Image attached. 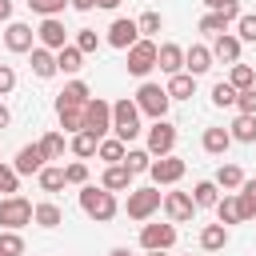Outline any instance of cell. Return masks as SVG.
<instances>
[{"label":"cell","mask_w":256,"mask_h":256,"mask_svg":"<svg viewBox=\"0 0 256 256\" xmlns=\"http://www.w3.org/2000/svg\"><path fill=\"white\" fill-rule=\"evenodd\" d=\"M36 32L28 28V24H20V20H8V28H4V48L8 52H32L36 44Z\"/></svg>","instance_id":"cell-13"},{"label":"cell","mask_w":256,"mask_h":256,"mask_svg":"<svg viewBox=\"0 0 256 256\" xmlns=\"http://www.w3.org/2000/svg\"><path fill=\"white\" fill-rule=\"evenodd\" d=\"M108 256H136V252H132V248H112Z\"/></svg>","instance_id":"cell-55"},{"label":"cell","mask_w":256,"mask_h":256,"mask_svg":"<svg viewBox=\"0 0 256 256\" xmlns=\"http://www.w3.org/2000/svg\"><path fill=\"white\" fill-rule=\"evenodd\" d=\"M112 132H116L124 144H132V140L144 132V128H140V108H136V100L124 96V100L112 104Z\"/></svg>","instance_id":"cell-2"},{"label":"cell","mask_w":256,"mask_h":256,"mask_svg":"<svg viewBox=\"0 0 256 256\" xmlns=\"http://www.w3.org/2000/svg\"><path fill=\"white\" fill-rule=\"evenodd\" d=\"M164 212H168L172 224H184V220H192L196 200H192L188 192H164Z\"/></svg>","instance_id":"cell-15"},{"label":"cell","mask_w":256,"mask_h":256,"mask_svg":"<svg viewBox=\"0 0 256 256\" xmlns=\"http://www.w3.org/2000/svg\"><path fill=\"white\" fill-rule=\"evenodd\" d=\"M12 20V0H0V24Z\"/></svg>","instance_id":"cell-51"},{"label":"cell","mask_w":256,"mask_h":256,"mask_svg":"<svg viewBox=\"0 0 256 256\" xmlns=\"http://www.w3.org/2000/svg\"><path fill=\"white\" fill-rule=\"evenodd\" d=\"M236 16H228V12H204L200 16V32H208V36H220V32H228V24H232Z\"/></svg>","instance_id":"cell-33"},{"label":"cell","mask_w":256,"mask_h":256,"mask_svg":"<svg viewBox=\"0 0 256 256\" xmlns=\"http://www.w3.org/2000/svg\"><path fill=\"white\" fill-rule=\"evenodd\" d=\"M124 164H128L132 176H136V172H148V168H152V152H148V148H128Z\"/></svg>","instance_id":"cell-39"},{"label":"cell","mask_w":256,"mask_h":256,"mask_svg":"<svg viewBox=\"0 0 256 256\" xmlns=\"http://www.w3.org/2000/svg\"><path fill=\"white\" fill-rule=\"evenodd\" d=\"M172 148H176V124L152 120V128H148V152L152 156H168Z\"/></svg>","instance_id":"cell-10"},{"label":"cell","mask_w":256,"mask_h":256,"mask_svg":"<svg viewBox=\"0 0 256 256\" xmlns=\"http://www.w3.org/2000/svg\"><path fill=\"white\" fill-rule=\"evenodd\" d=\"M156 208H164V192L160 188H132L128 192V216L132 220H148Z\"/></svg>","instance_id":"cell-6"},{"label":"cell","mask_w":256,"mask_h":256,"mask_svg":"<svg viewBox=\"0 0 256 256\" xmlns=\"http://www.w3.org/2000/svg\"><path fill=\"white\" fill-rule=\"evenodd\" d=\"M40 148H44L48 160H60L64 156V132H44L40 136Z\"/></svg>","instance_id":"cell-41"},{"label":"cell","mask_w":256,"mask_h":256,"mask_svg":"<svg viewBox=\"0 0 256 256\" xmlns=\"http://www.w3.org/2000/svg\"><path fill=\"white\" fill-rule=\"evenodd\" d=\"M236 96H240V92H236L228 80H216V84H212V104H216V108H232Z\"/></svg>","instance_id":"cell-38"},{"label":"cell","mask_w":256,"mask_h":256,"mask_svg":"<svg viewBox=\"0 0 256 256\" xmlns=\"http://www.w3.org/2000/svg\"><path fill=\"white\" fill-rule=\"evenodd\" d=\"M184 172H188V164H184L180 156H172V152H168V156H156V160H152V168H148V176H152V184H156V188H160V184H176Z\"/></svg>","instance_id":"cell-8"},{"label":"cell","mask_w":256,"mask_h":256,"mask_svg":"<svg viewBox=\"0 0 256 256\" xmlns=\"http://www.w3.org/2000/svg\"><path fill=\"white\" fill-rule=\"evenodd\" d=\"M72 8H76V12H92V8H96V0H72Z\"/></svg>","instance_id":"cell-52"},{"label":"cell","mask_w":256,"mask_h":256,"mask_svg":"<svg viewBox=\"0 0 256 256\" xmlns=\"http://www.w3.org/2000/svg\"><path fill=\"white\" fill-rule=\"evenodd\" d=\"M56 116H60V128H64V132H84V108H76V104H56Z\"/></svg>","instance_id":"cell-27"},{"label":"cell","mask_w":256,"mask_h":256,"mask_svg":"<svg viewBox=\"0 0 256 256\" xmlns=\"http://www.w3.org/2000/svg\"><path fill=\"white\" fill-rule=\"evenodd\" d=\"M96 148H100V136H92V132H72V152H76L80 160L96 156Z\"/></svg>","instance_id":"cell-34"},{"label":"cell","mask_w":256,"mask_h":256,"mask_svg":"<svg viewBox=\"0 0 256 256\" xmlns=\"http://www.w3.org/2000/svg\"><path fill=\"white\" fill-rule=\"evenodd\" d=\"M76 48H80L84 56H88V52H96V48H100V36H96V28H80V32H76Z\"/></svg>","instance_id":"cell-46"},{"label":"cell","mask_w":256,"mask_h":256,"mask_svg":"<svg viewBox=\"0 0 256 256\" xmlns=\"http://www.w3.org/2000/svg\"><path fill=\"white\" fill-rule=\"evenodd\" d=\"M156 68L168 72V76L184 72V48H180V44H160V52H156Z\"/></svg>","instance_id":"cell-17"},{"label":"cell","mask_w":256,"mask_h":256,"mask_svg":"<svg viewBox=\"0 0 256 256\" xmlns=\"http://www.w3.org/2000/svg\"><path fill=\"white\" fill-rule=\"evenodd\" d=\"M236 108H240V112H256V88H244V92L236 96Z\"/></svg>","instance_id":"cell-50"},{"label":"cell","mask_w":256,"mask_h":256,"mask_svg":"<svg viewBox=\"0 0 256 256\" xmlns=\"http://www.w3.org/2000/svg\"><path fill=\"white\" fill-rule=\"evenodd\" d=\"M164 88H168L172 100H192V96H196V76H192V72H176V76H168Z\"/></svg>","instance_id":"cell-19"},{"label":"cell","mask_w":256,"mask_h":256,"mask_svg":"<svg viewBox=\"0 0 256 256\" xmlns=\"http://www.w3.org/2000/svg\"><path fill=\"white\" fill-rule=\"evenodd\" d=\"M16 188H20V172H16L12 164H0V192L16 196Z\"/></svg>","instance_id":"cell-43"},{"label":"cell","mask_w":256,"mask_h":256,"mask_svg":"<svg viewBox=\"0 0 256 256\" xmlns=\"http://www.w3.org/2000/svg\"><path fill=\"white\" fill-rule=\"evenodd\" d=\"M24 252V236L16 228H4L0 232V256H20Z\"/></svg>","instance_id":"cell-40"},{"label":"cell","mask_w":256,"mask_h":256,"mask_svg":"<svg viewBox=\"0 0 256 256\" xmlns=\"http://www.w3.org/2000/svg\"><path fill=\"white\" fill-rule=\"evenodd\" d=\"M236 36H240V40H248V44H256V16H252V12L236 20Z\"/></svg>","instance_id":"cell-47"},{"label":"cell","mask_w":256,"mask_h":256,"mask_svg":"<svg viewBox=\"0 0 256 256\" xmlns=\"http://www.w3.org/2000/svg\"><path fill=\"white\" fill-rule=\"evenodd\" d=\"M244 180H248V176H244V168H240V164H220V168H216V184H220L224 192L240 188Z\"/></svg>","instance_id":"cell-31"},{"label":"cell","mask_w":256,"mask_h":256,"mask_svg":"<svg viewBox=\"0 0 256 256\" xmlns=\"http://www.w3.org/2000/svg\"><path fill=\"white\" fill-rule=\"evenodd\" d=\"M236 196H240V212H244V220H256V180H244Z\"/></svg>","instance_id":"cell-37"},{"label":"cell","mask_w":256,"mask_h":256,"mask_svg":"<svg viewBox=\"0 0 256 256\" xmlns=\"http://www.w3.org/2000/svg\"><path fill=\"white\" fill-rule=\"evenodd\" d=\"M36 36H40V44L52 48V52H60V48L68 44V28L60 24V16H44L40 28H36Z\"/></svg>","instance_id":"cell-11"},{"label":"cell","mask_w":256,"mask_h":256,"mask_svg":"<svg viewBox=\"0 0 256 256\" xmlns=\"http://www.w3.org/2000/svg\"><path fill=\"white\" fill-rule=\"evenodd\" d=\"M36 180H40V188L44 192H60L68 180H64V168H52V164H44L40 172H36Z\"/></svg>","instance_id":"cell-35"},{"label":"cell","mask_w":256,"mask_h":256,"mask_svg":"<svg viewBox=\"0 0 256 256\" xmlns=\"http://www.w3.org/2000/svg\"><path fill=\"white\" fill-rule=\"evenodd\" d=\"M64 180L76 184V188H84V184H88V164H84V160H72V164L64 168Z\"/></svg>","instance_id":"cell-42"},{"label":"cell","mask_w":256,"mask_h":256,"mask_svg":"<svg viewBox=\"0 0 256 256\" xmlns=\"http://www.w3.org/2000/svg\"><path fill=\"white\" fill-rule=\"evenodd\" d=\"M136 24H140V36H156V32L164 28V16H160V12H144Z\"/></svg>","instance_id":"cell-45"},{"label":"cell","mask_w":256,"mask_h":256,"mask_svg":"<svg viewBox=\"0 0 256 256\" xmlns=\"http://www.w3.org/2000/svg\"><path fill=\"white\" fill-rule=\"evenodd\" d=\"M96 156H100L104 164H124V156H128V148H124V140H120V136H108V140H100V148H96Z\"/></svg>","instance_id":"cell-28"},{"label":"cell","mask_w":256,"mask_h":256,"mask_svg":"<svg viewBox=\"0 0 256 256\" xmlns=\"http://www.w3.org/2000/svg\"><path fill=\"white\" fill-rule=\"evenodd\" d=\"M156 52H160V44H156L152 36H140V40L128 48V64H124V68H128L132 76H148V72L156 68Z\"/></svg>","instance_id":"cell-4"},{"label":"cell","mask_w":256,"mask_h":256,"mask_svg":"<svg viewBox=\"0 0 256 256\" xmlns=\"http://www.w3.org/2000/svg\"><path fill=\"white\" fill-rule=\"evenodd\" d=\"M172 244H176V224H172V220H168V224H144V228H140V248H144V252H156V248L168 252Z\"/></svg>","instance_id":"cell-9"},{"label":"cell","mask_w":256,"mask_h":256,"mask_svg":"<svg viewBox=\"0 0 256 256\" xmlns=\"http://www.w3.org/2000/svg\"><path fill=\"white\" fill-rule=\"evenodd\" d=\"M32 220H36L40 228H56V224L64 220V212H60L52 200H44V204H36V216H32Z\"/></svg>","instance_id":"cell-36"},{"label":"cell","mask_w":256,"mask_h":256,"mask_svg":"<svg viewBox=\"0 0 256 256\" xmlns=\"http://www.w3.org/2000/svg\"><path fill=\"white\" fill-rule=\"evenodd\" d=\"M112 128V104L108 100H88L84 104V132H92V136H100L104 140V132Z\"/></svg>","instance_id":"cell-7"},{"label":"cell","mask_w":256,"mask_h":256,"mask_svg":"<svg viewBox=\"0 0 256 256\" xmlns=\"http://www.w3.org/2000/svg\"><path fill=\"white\" fill-rule=\"evenodd\" d=\"M44 160H48V156H44V148H40V140H36V144H24V148L16 152L12 168H16L20 176H36V172L44 168Z\"/></svg>","instance_id":"cell-14"},{"label":"cell","mask_w":256,"mask_h":256,"mask_svg":"<svg viewBox=\"0 0 256 256\" xmlns=\"http://www.w3.org/2000/svg\"><path fill=\"white\" fill-rule=\"evenodd\" d=\"M88 100H92V92H88V84H84V80H68V84H64V92L56 96V104H76V108H84Z\"/></svg>","instance_id":"cell-26"},{"label":"cell","mask_w":256,"mask_h":256,"mask_svg":"<svg viewBox=\"0 0 256 256\" xmlns=\"http://www.w3.org/2000/svg\"><path fill=\"white\" fill-rule=\"evenodd\" d=\"M148 256H168V252H164V248H156V252H148Z\"/></svg>","instance_id":"cell-56"},{"label":"cell","mask_w":256,"mask_h":256,"mask_svg":"<svg viewBox=\"0 0 256 256\" xmlns=\"http://www.w3.org/2000/svg\"><path fill=\"white\" fill-rule=\"evenodd\" d=\"M240 44H244L240 36L220 32V36L212 40V56H216V60H224V64H236V60H240Z\"/></svg>","instance_id":"cell-16"},{"label":"cell","mask_w":256,"mask_h":256,"mask_svg":"<svg viewBox=\"0 0 256 256\" xmlns=\"http://www.w3.org/2000/svg\"><path fill=\"white\" fill-rule=\"evenodd\" d=\"M116 4H120V0H96V8H108V12H112Z\"/></svg>","instance_id":"cell-54"},{"label":"cell","mask_w":256,"mask_h":256,"mask_svg":"<svg viewBox=\"0 0 256 256\" xmlns=\"http://www.w3.org/2000/svg\"><path fill=\"white\" fill-rule=\"evenodd\" d=\"M228 132H232V140H240V144H256V112H240Z\"/></svg>","instance_id":"cell-24"},{"label":"cell","mask_w":256,"mask_h":256,"mask_svg":"<svg viewBox=\"0 0 256 256\" xmlns=\"http://www.w3.org/2000/svg\"><path fill=\"white\" fill-rule=\"evenodd\" d=\"M8 124H12V112H8L4 104H0V128H8Z\"/></svg>","instance_id":"cell-53"},{"label":"cell","mask_w":256,"mask_h":256,"mask_svg":"<svg viewBox=\"0 0 256 256\" xmlns=\"http://www.w3.org/2000/svg\"><path fill=\"white\" fill-rule=\"evenodd\" d=\"M204 8L208 12H228V16L240 20V0H204Z\"/></svg>","instance_id":"cell-48"},{"label":"cell","mask_w":256,"mask_h":256,"mask_svg":"<svg viewBox=\"0 0 256 256\" xmlns=\"http://www.w3.org/2000/svg\"><path fill=\"white\" fill-rule=\"evenodd\" d=\"M228 84L236 88V92H244V88H256V68L252 64H232V72H228Z\"/></svg>","instance_id":"cell-30"},{"label":"cell","mask_w":256,"mask_h":256,"mask_svg":"<svg viewBox=\"0 0 256 256\" xmlns=\"http://www.w3.org/2000/svg\"><path fill=\"white\" fill-rule=\"evenodd\" d=\"M32 72H36L40 80H52V76L60 72V68H56V56H52V48H44V44H40V48H32Z\"/></svg>","instance_id":"cell-21"},{"label":"cell","mask_w":256,"mask_h":256,"mask_svg":"<svg viewBox=\"0 0 256 256\" xmlns=\"http://www.w3.org/2000/svg\"><path fill=\"white\" fill-rule=\"evenodd\" d=\"M56 68H60V72H68V76H76V72L84 68V52H80L76 44H64V48L56 52Z\"/></svg>","instance_id":"cell-25"},{"label":"cell","mask_w":256,"mask_h":256,"mask_svg":"<svg viewBox=\"0 0 256 256\" xmlns=\"http://www.w3.org/2000/svg\"><path fill=\"white\" fill-rule=\"evenodd\" d=\"M212 48H204V44H192V48H184V68L192 72V76H204L208 68H212Z\"/></svg>","instance_id":"cell-18"},{"label":"cell","mask_w":256,"mask_h":256,"mask_svg":"<svg viewBox=\"0 0 256 256\" xmlns=\"http://www.w3.org/2000/svg\"><path fill=\"white\" fill-rule=\"evenodd\" d=\"M168 104H172L168 88H160V84H152V80H144V84L136 88V108H140L144 116H152V120H164Z\"/></svg>","instance_id":"cell-3"},{"label":"cell","mask_w":256,"mask_h":256,"mask_svg":"<svg viewBox=\"0 0 256 256\" xmlns=\"http://www.w3.org/2000/svg\"><path fill=\"white\" fill-rule=\"evenodd\" d=\"M228 244V224H204L200 228V248L204 252H220Z\"/></svg>","instance_id":"cell-23"},{"label":"cell","mask_w":256,"mask_h":256,"mask_svg":"<svg viewBox=\"0 0 256 256\" xmlns=\"http://www.w3.org/2000/svg\"><path fill=\"white\" fill-rule=\"evenodd\" d=\"M32 216H36V204H28L24 196H4L0 200V228H24V224H32Z\"/></svg>","instance_id":"cell-5"},{"label":"cell","mask_w":256,"mask_h":256,"mask_svg":"<svg viewBox=\"0 0 256 256\" xmlns=\"http://www.w3.org/2000/svg\"><path fill=\"white\" fill-rule=\"evenodd\" d=\"M16 88V72H12V64H0V96H8Z\"/></svg>","instance_id":"cell-49"},{"label":"cell","mask_w":256,"mask_h":256,"mask_svg":"<svg viewBox=\"0 0 256 256\" xmlns=\"http://www.w3.org/2000/svg\"><path fill=\"white\" fill-rule=\"evenodd\" d=\"M136 40H140V24H136V20H124V16L112 20V28H108V44H112V48L128 52Z\"/></svg>","instance_id":"cell-12"},{"label":"cell","mask_w":256,"mask_h":256,"mask_svg":"<svg viewBox=\"0 0 256 256\" xmlns=\"http://www.w3.org/2000/svg\"><path fill=\"white\" fill-rule=\"evenodd\" d=\"M216 216H220V224H240V220H244V212H240V196L224 192V200H216Z\"/></svg>","instance_id":"cell-29"},{"label":"cell","mask_w":256,"mask_h":256,"mask_svg":"<svg viewBox=\"0 0 256 256\" xmlns=\"http://www.w3.org/2000/svg\"><path fill=\"white\" fill-rule=\"evenodd\" d=\"M80 208H84L88 220H100V224H108V220L120 212L116 192H108L104 184H100V188H96V184H84V188H80Z\"/></svg>","instance_id":"cell-1"},{"label":"cell","mask_w":256,"mask_h":256,"mask_svg":"<svg viewBox=\"0 0 256 256\" xmlns=\"http://www.w3.org/2000/svg\"><path fill=\"white\" fill-rule=\"evenodd\" d=\"M232 148V132L228 128H204V152L208 156H224Z\"/></svg>","instance_id":"cell-22"},{"label":"cell","mask_w":256,"mask_h":256,"mask_svg":"<svg viewBox=\"0 0 256 256\" xmlns=\"http://www.w3.org/2000/svg\"><path fill=\"white\" fill-rule=\"evenodd\" d=\"M100 184H104L108 192H124V188H132V172H128V164H108L104 176H100Z\"/></svg>","instance_id":"cell-20"},{"label":"cell","mask_w":256,"mask_h":256,"mask_svg":"<svg viewBox=\"0 0 256 256\" xmlns=\"http://www.w3.org/2000/svg\"><path fill=\"white\" fill-rule=\"evenodd\" d=\"M192 200H196V208H216V200H220V184H216V180H200V184L192 188Z\"/></svg>","instance_id":"cell-32"},{"label":"cell","mask_w":256,"mask_h":256,"mask_svg":"<svg viewBox=\"0 0 256 256\" xmlns=\"http://www.w3.org/2000/svg\"><path fill=\"white\" fill-rule=\"evenodd\" d=\"M64 4H72V0H28V8L40 12V16H60Z\"/></svg>","instance_id":"cell-44"}]
</instances>
